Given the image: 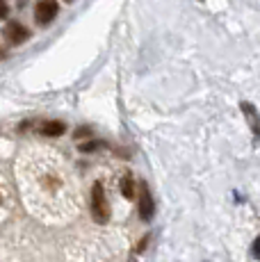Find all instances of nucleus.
I'll list each match as a JSON object with an SVG mask.
<instances>
[{
  "instance_id": "obj_8",
  "label": "nucleus",
  "mask_w": 260,
  "mask_h": 262,
  "mask_svg": "<svg viewBox=\"0 0 260 262\" xmlns=\"http://www.w3.org/2000/svg\"><path fill=\"white\" fill-rule=\"evenodd\" d=\"M101 142H96V139H94V137H89V142H84V144H80L78 146V148L80 150H82V153H92V150H98V148H101Z\"/></svg>"
},
{
  "instance_id": "obj_13",
  "label": "nucleus",
  "mask_w": 260,
  "mask_h": 262,
  "mask_svg": "<svg viewBox=\"0 0 260 262\" xmlns=\"http://www.w3.org/2000/svg\"><path fill=\"white\" fill-rule=\"evenodd\" d=\"M0 203H3V196H0Z\"/></svg>"
},
{
  "instance_id": "obj_12",
  "label": "nucleus",
  "mask_w": 260,
  "mask_h": 262,
  "mask_svg": "<svg viewBox=\"0 0 260 262\" xmlns=\"http://www.w3.org/2000/svg\"><path fill=\"white\" fill-rule=\"evenodd\" d=\"M7 57V53H5V48H0V59H5Z\"/></svg>"
},
{
  "instance_id": "obj_1",
  "label": "nucleus",
  "mask_w": 260,
  "mask_h": 262,
  "mask_svg": "<svg viewBox=\"0 0 260 262\" xmlns=\"http://www.w3.org/2000/svg\"><path fill=\"white\" fill-rule=\"evenodd\" d=\"M92 216L101 226L110 221V203H107V196H105V187L101 180H96L92 185Z\"/></svg>"
},
{
  "instance_id": "obj_7",
  "label": "nucleus",
  "mask_w": 260,
  "mask_h": 262,
  "mask_svg": "<svg viewBox=\"0 0 260 262\" xmlns=\"http://www.w3.org/2000/svg\"><path fill=\"white\" fill-rule=\"evenodd\" d=\"M242 112L249 117V123H251L253 135H258V114H256V107H253L251 103H242Z\"/></svg>"
},
{
  "instance_id": "obj_2",
  "label": "nucleus",
  "mask_w": 260,
  "mask_h": 262,
  "mask_svg": "<svg viewBox=\"0 0 260 262\" xmlns=\"http://www.w3.org/2000/svg\"><path fill=\"white\" fill-rule=\"evenodd\" d=\"M57 14H59L57 0H39V3L34 5V21L39 25H51Z\"/></svg>"
},
{
  "instance_id": "obj_3",
  "label": "nucleus",
  "mask_w": 260,
  "mask_h": 262,
  "mask_svg": "<svg viewBox=\"0 0 260 262\" xmlns=\"http://www.w3.org/2000/svg\"><path fill=\"white\" fill-rule=\"evenodd\" d=\"M3 34H5V39H7L12 46H21L23 41H28L30 39V30L23 23H18V21H9L7 25H5Z\"/></svg>"
},
{
  "instance_id": "obj_11",
  "label": "nucleus",
  "mask_w": 260,
  "mask_h": 262,
  "mask_svg": "<svg viewBox=\"0 0 260 262\" xmlns=\"http://www.w3.org/2000/svg\"><path fill=\"white\" fill-rule=\"evenodd\" d=\"M258 246H260V239H253V258H258Z\"/></svg>"
},
{
  "instance_id": "obj_10",
  "label": "nucleus",
  "mask_w": 260,
  "mask_h": 262,
  "mask_svg": "<svg viewBox=\"0 0 260 262\" xmlns=\"http://www.w3.org/2000/svg\"><path fill=\"white\" fill-rule=\"evenodd\" d=\"M82 137H92V128H78L76 130V139H82Z\"/></svg>"
},
{
  "instance_id": "obj_6",
  "label": "nucleus",
  "mask_w": 260,
  "mask_h": 262,
  "mask_svg": "<svg viewBox=\"0 0 260 262\" xmlns=\"http://www.w3.org/2000/svg\"><path fill=\"white\" fill-rule=\"evenodd\" d=\"M121 194H123V199H133L135 196V178H133V173H126L121 178Z\"/></svg>"
},
{
  "instance_id": "obj_9",
  "label": "nucleus",
  "mask_w": 260,
  "mask_h": 262,
  "mask_svg": "<svg viewBox=\"0 0 260 262\" xmlns=\"http://www.w3.org/2000/svg\"><path fill=\"white\" fill-rule=\"evenodd\" d=\"M9 14V7H7V0H0V21H5Z\"/></svg>"
},
{
  "instance_id": "obj_4",
  "label": "nucleus",
  "mask_w": 260,
  "mask_h": 262,
  "mask_svg": "<svg viewBox=\"0 0 260 262\" xmlns=\"http://www.w3.org/2000/svg\"><path fill=\"white\" fill-rule=\"evenodd\" d=\"M135 196H139V216H142V221H148L153 216V210H156L148 185L146 183L139 185V194H135Z\"/></svg>"
},
{
  "instance_id": "obj_5",
  "label": "nucleus",
  "mask_w": 260,
  "mask_h": 262,
  "mask_svg": "<svg viewBox=\"0 0 260 262\" xmlns=\"http://www.w3.org/2000/svg\"><path fill=\"white\" fill-rule=\"evenodd\" d=\"M39 133H41L44 137H59V135L67 133V125H64V121H46V123L39 128Z\"/></svg>"
},
{
  "instance_id": "obj_14",
  "label": "nucleus",
  "mask_w": 260,
  "mask_h": 262,
  "mask_svg": "<svg viewBox=\"0 0 260 262\" xmlns=\"http://www.w3.org/2000/svg\"><path fill=\"white\" fill-rule=\"evenodd\" d=\"M199 3H203V0H199Z\"/></svg>"
}]
</instances>
